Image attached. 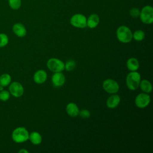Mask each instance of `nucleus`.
Listing matches in <instances>:
<instances>
[{
	"label": "nucleus",
	"instance_id": "nucleus-1",
	"mask_svg": "<svg viewBox=\"0 0 153 153\" xmlns=\"http://www.w3.org/2000/svg\"><path fill=\"white\" fill-rule=\"evenodd\" d=\"M29 133L27 129L23 127L16 128L12 132L11 137L13 140L17 143L27 141L29 139Z\"/></svg>",
	"mask_w": 153,
	"mask_h": 153
},
{
	"label": "nucleus",
	"instance_id": "nucleus-2",
	"mask_svg": "<svg viewBox=\"0 0 153 153\" xmlns=\"http://www.w3.org/2000/svg\"><path fill=\"white\" fill-rule=\"evenodd\" d=\"M117 37L123 43H128L133 38V33L131 30L126 26H121L117 30Z\"/></svg>",
	"mask_w": 153,
	"mask_h": 153
},
{
	"label": "nucleus",
	"instance_id": "nucleus-3",
	"mask_svg": "<svg viewBox=\"0 0 153 153\" xmlns=\"http://www.w3.org/2000/svg\"><path fill=\"white\" fill-rule=\"evenodd\" d=\"M140 81V75L136 71L130 72L126 78V84L130 90H135L139 86Z\"/></svg>",
	"mask_w": 153,
	"mask_h": 153
},
{
	"label": "nucleus",
	"instance_id": "nucleus-4",
	"mask_svg": "<svg viewBox=\"0 0 153 153\" xmlns=\"http://www.w3.org/2000/svg\"><path fill=\"white\" fill-rule=\"evenodd\" d=\"M141 21L145 24H151L153 22V8L150 5L143 7L139 14Z\"/></svg>",
	"mask_w": 153,
	"mask_h": 153
},
{
	"label": "nucleus",
	"instance_id": "nucleus-5",
	"mask_svg": "<svg viewBox=\"0 0 153 153\" xmlns=\"http://www.w3.org/2000/svg\"><path fill=\"white\" fill-rule=\"evenodd\" d=\"M48 68L53 72H60L65 69V64L60 59L56 58L50 59L47 63Z\"/></svg>",
	"mask_w": 153,
	"mask_h": 153
},
{
	"label": "nucleus",
	"instance_id": "nucleus-6",
	"mask_svg": "<svg viewBox=\"0 0 153 153\" xmlns=\"http://www.w3.org/2000/svg\"><path fill=\"white\" fill-rule=\"evenodd\" d=\"M70 23L74 27L84 28L87 26V19L82 14H75L71 17Z\"/></svg>",
	"mask_w": 153,
	"mask_h": 153
},
{
	"label": "nucleus",
	"instance_id": "nucleus-7",
	"mask_svg": "<svg viewBox=\"0 0 153 153\" xmlns=\"http://www.w3.org/2000/svg\"><path fill=\"white\" fill-rule=\"evenodd\" d=\"M103 88L105 91L110 94H115L119 90L120 86L117 81L112 79H107L103 82Z\"/></svg>",
	"mask_w": 153,
	"mask_h": 153
},
{
	"label": "nucleus",
	"instance_id": "nucleus-8",
	"mask_svg": "<svg viewBox=\"0 0 153 153\" xmlns=\"http://www.w3.org/2000/svg\"><path fill=\"white\" fill-rule=\"evenodd\" d=\"M9 92L14 97H20L24 93V88L19 82L14 81L9 85Z\"/></svg>",
	"mask_w": 153,
	"mask_h": 153
},
{
	"label": "nucleus",
	"instance_id": "nucleus-9",
	"mask_svg": "<svg viewBox=\"0 0 153 153\" xmlns=\"http://www.w3.org/2000/svg\"><path fill=\"white\" fill-rule=\"evenodd\" d=\"M151 98L146 93H142L136 96L135 99V104L137 107L143 108L149 104Z\"/></svg>",
	"mask_w": 153,
	"mask_h": 153
},
{
	"label": "nucleus",
	"instance_id": "nucleus-10",
	"mask_svg": "<svg viewBox=\"0 0 153 153\" xmlns=\"http://www.w3.org/2000/svg\"><path fill=\"white\" fill-rule=\"evenodd\" d=\"M51 81L54 87H60L65 84V76L60 72H55L52 76Z\"/></svg>",
	"mask_w": 153,
	"mask_h": 153
},
{
	"label": "nucleus",
	"instance_id": "nucleus-11",
	"mask_svg": "<svg viewBox=\"0 0 153 153\" xmlns=\"http://www.w3.org/2000/svg\"><path fill=\"white\" fill-rule=\"evenodd\" d=\"M14 33L19 37H24L27 33V30L25 26L21 23H15L12 27Z\"/></svg>",
	"mask_w": 153,
	"mask_h": 153
},
{
	"label": "nucleus",
	"instance_id": "nucleus-12",
	"mask_svg": "<svg viewBox=\"0 0 153 153\" xmlns=\"http://www.w3.org/2000/svg\"><path fill=\"white\" fill-rule=\"evenodd\" d=\"M47 78V72L44 70H38L33 75V80L37 84L44 83Z\"/></svg>",
	"mask_w": 153,
	"mask_h": 153
},
{
	"label": "nucleus",
	"instance_id": "nucleus-13",
	"mask_svg": "<svg viewBox=\"0 0 153 153\" xmlns=\"http://www.w3.org/2000/svg\"><path fill=\"white\" fill-rule=\"evenodd\" d=\"M120 100V97L118 94H113L107 99L106 105L109 108H115L119 105Z\"/></svg>",
	"mask_w": 153,
	"mask_h": 153
},
{
	"label": "nucleus",
	"instance_id": "nucleus-14",
	"mask_svg": "<svg viewBox=\"0 0 153 153\" xmlns=\"http://www.w3.org/2000/svg\"><path fill=\"white\" fill-rule=\"evenodd\" d=\"M66 110L68 114L72 117H75L78 115L79 112L78 107L74 103H68L66 106Z\"/></svg>",
	"mask_w": 153,
	"mask_h": 153
},
{
	"label": "nucleus",
	"instance_id": "nucleus-15",
	"mask_svg": "<svg viewBox=\"0 0 153 153\" xmlns=\"http://www.w3.org/2000/svg\"><path fill=\"white\" fill-rule=\"evenodd\" d=\"M99 23V17L96 14H91L87 19V26L91 29L96 27Z\"/></svg>",
	"mask_w": 153,
	"mask_h": 153
},
{
	"label": "nucleus",
	"instance_id": "nucleus-16",
	"mask_svg": "<svg viewBox=\"0 0 153 153\" xmlns=\"http://www.w3.org/2000/svg\"><path fill=\"white\" fill-rule=\"evenodd\" d=\"M127 67L128 69L131 71H136L139 68V61L136 58H130L127 61Z\"/></svg>",
	"mask_w": 153,
	"mask_h": 153
},
{
	"label": "nucleus",
	"instance_id": "nucleus-17",
	"mask_svg": "<svg viewBox=\"0 0 153 153\" xmlns=\"http://www.w3.org/2000/svg\"><path fill=\"white\" fill-rule=\"evenodd\" d=\"M29 139L33 145H39L42 142V136L37 131H32L29 134Z\"/></svg>",
	"mask_w": 153,
	"mask_h": 153
},
{
	"label": "nucleus",
	"instance_id": "nucleus-18",
	"mask_svg": "<svg viewBox=\"0 0 153 153\" xmlns=\"http://www.w3.org/2000/svg\"><path fill=\"white\" fill-rule=\"evenodd\" d=\"M139 86L141 90L146 93H149L152 91V84L149 81L146 79H143L140 81Z\"/></svg>",
	"mask_w": 153,
	"mask_h": 153
},
{
	"label": "nucleus",
	"instance_id": "nucleus-19",
	"mask_svg": "<svg viewBox=\"0 0 153 153\" xmlns=\"http://www.w3.org/2000/svg\"><path fill=\"white\" fill-rule=\"evenodd\" d=\"M11 82V76L8 74H3L0 75V85L3 87L8 86Z\"/></svg>",
	"mask_w": 153,
	"mask_h": 153
},
{
	"label": "nucleus",
	"instance_id": "nucleus-20",
	"mask_svg": "<svg viewBox=\"0 0 153 153\" xmlns=\"http://www.w3.org/2000/svg\"><path fill=\"white\" fill-rule=\"evenodd\" d=\"M8 2L10 7L14 10L19 9L22 5V0H8Z\"/></svg>",
	"mask_w": 153,
	"mask_h": 153
},
{
	"label": "nucleus",
	"instance_id": "nucleus-21",
	"mask_svg": "<svg viewBox=\"0 0 153 153\" xmlns=\"http://www.w3.org/2000/svg\"><path fill=\"white\" fill-rule=\"evenodd\" d=\"M133 38L134 39L137 41H140L143 40L145 38V33L142 30H137L133 34Z\"/></svg>",
	"mask_w": 153,
	"mask_h": 153
},
{
	"label": "nucleus",
	"instance_id": "nucleus-22",
	"mask_svg": "<svg viewBox=\"0 0 153 153\" xmlns=\"http://www.w3.org/2000/svg\"><path fill=\"white\" fill-rule=\"evenodd\" d=\"M9 41V38L7 35L4 33H0V48L5 47Z\"/></svg>",
	"mask_w": 153,
	"mask_h": 153
},
{
	"label": "nucleus",
	"instance_id": "nucleus-23",
	"mask_svg": "<svg viewBox=\"0 0 153 153\" xmlns=\"http://www.w3.org/2000/svg\"><path fill=\"white\" fill-rule=\"evenodd\" d=\"M10 93L9 91L2 90L0 91V100L2 102H6L10 98Z\"/></svg>",
	"mask_w": 153,
	"mask_h": 153
},
{
	"label": "nucleus",
	"instance_id": "nucleus-24",
	"mask_svg": "<svg viewBox=\"0 0 153 153\" xmlns=\"http://www.w3.org/2000/svg\"><path fill=\"white\" fill-rule=\"evenodd\" d=\"M76 66V63L74 60H69L65 65V69L68 71H73Z\"/></svg>",
	"mask_w": 153,
	"mask_h": 153
},
{
	"label": "nucleus",
	"instance_id": "nucleus-25",
	"mask_svg": "<svg viewBox=\"0 0 153 153\" xmlns=\"http://www.w3.org/2000/svg\"><path fill=\"white\" fill-rule=\"evenodd\" d=\"M140 10L136 8V7H133L132 8H131L129 11V13L130 14V16L131 17H133V18H137L139 16L140 14Z\"/></svg>",
	"mask_w": 153,
	"mask_h": 153
},
{
	"label": "nucleus",
	"instance_id": "nucleus-26",
	"mask_svg": "<svg viewBox=\"0 0 153 153\" xmlns=\"http://www.w3.org/2000/svg\"><path fill=\"white\" fill-rule=\"evenodd\" d=\"M82 118H88L90 116V112L87 109H82L79 112V114Z\"/></svg>",
	"mask_w": 153,
	"mask_h": 153
},
{
	"label": "nucleus",
	"instance_id": "nucleus-27",
	"mask_svg": "<svg viewBox=\"0 0 153 153\" xmlns=\"http://www.w3.org/2000/svg\"><path fill=\"white\" fill-rule=\"evenodd\" d=\"M19 153H28V151H27L26 149H21L19 151Z\"/></svg>",
	"mask_w": 153,
	"mask_h": 153
}]
</instances>
